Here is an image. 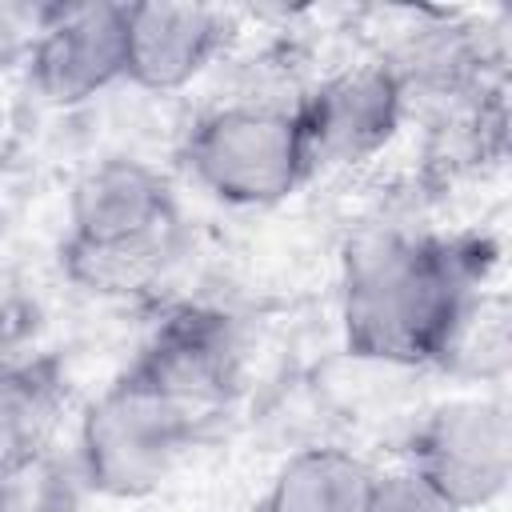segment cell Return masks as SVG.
Returning a JSON list of instances; mask_svg holds the SVG:
<instances>
[{
    "mask_svg": "<svg viewBox=\"0 0 512 512\" xmlns=\"http://www.w3.org/2000/svg\"><path fill=\"white\" fill-rule=\"evenodd\" d=\"M304 160L316 176H356L384 160L404 132L408 96L380 56L312 76L292 104Z\"/></svg>",
    "mask_w": 512,
    "mask_h": 512,
    "instance_id": "5b68a950",
    "label": "cell"
},
{
    "mask_svg": "<svg viewBox=\"0 0 512 512\" xmlns=\"http://www.w3.org/2000/svg\"><path fill=\"white\" fill-rule=\"evenodd\" d=\"M364 512H460V508L436 484H428L412 464L396 460L388 468H376Z\"/></svg>",
    "mask_w": 512,
    "mask_h": 512,
    "instance_id": "5bb4252c",
    "label": "cell"
},
{
    "mask_svg": "<svg viewBox=\"0 0 512 512\" xmlns=\"http://www.w3.org/2000/svg\"><path fill=\"white\" fill-rule=\"evenodd\" d=\"M204 428V416L124 368L80 408L72 452L92 496L136 504L160 496L184 472Z\"/></svg>",
    "mask_w": 512,
    "mask_h": 512,
    "instance_id": "3957f363",
    "label": "cell"
},
{
    "mask_svg": "<svg viewBox=\"0 0 512 512\" xmlns=\"http://www.w3.org/2000/svg\"><path fill=\"white\" fill-rule=\"evenodd\" d=\"M240 24L232 8L200 0L124 4V84L172 96L204 80L232 48Z\"/></svg>",
    "mask_w": 512,
    "mask_h": 512,
    "instance_id": "ba28073f",
    "label": "cell"
},
{
    "mask_svg": "<svg viewBox=\"0 0 512 512\" xmlns=\"http://www.w3.org/2000/svg\"><path fill=\"white\" fill-rule=\"evenodd\" d=\"M88 496L72 444H52L0 476V512H84Z\"/></svg>",
    "mask_w": 512,
    "mask_h": 512,
    "instance_id": "4fadbf2b",
    "label": "cell"
},
{
    "mask_svg": "<svg viewBox=\"0 0 512 512\" xmlns=\"http://www.w3.org/2000/svg\"><path fill=\"white\" fill-rule=\"evenodd\" d=\"M48 16H52V4L0 0V80L4 76H24Z\"/></svg>",
    "mask_w": 512,
    "mask_h": 512,
    "instance_id": "9a60e30c",
    "label": "cell"
},
{
    "mask_svg": "<svg viewBox=\"0 0 512 512\" xmlns=\"http://www.w3.org/2000/svg\"><path fill=\"white\" fill-rule=\"evenodd\" d=\"M172 180L132 156L92 160L68 188L64 276L96 300L156 296L180 260L184 228Z\"/></svg>",
    "mask_w": 512,
    "mask_h": 512,
    "instance_id": "7a4b0ae2",
    "label": "cell"
},
{
    "mask_svg": "<svg viewBox=\"0 0 512 512\" xmlns=\"http://www.w3.org/2000/svg\"><path fill=\"white\" fill-rule=\"evenodd\" d=\"M68 392L48 356L0 364V476L60 444Z\"/></svg>",
    "mask_w": 512,
    "mask_h": 512,
    "instance_id": "8fae6325",
    "label": "cell"
},
{
    "mask_svg": "<svg viewBox=\"0 0 512 512\" xmlns=\"http://www.w3.org/2000/svg\"><path fill=\"white\" fill-rule=\"evenodd\" d=\"M376 468L340 440L296 444L268 472L256 512H364Z\"/></svg>",
    "mask_w": 512,
    "mask_h": 512,
    "instance_id": "30bf717a",
    "label": "cell"
},
{
    "mask_svg": "<svg viewBox=\"0 0 512 512\" xmlns=\"http://www.w3.org/2000/svg\"><path fill=\"white\" fill-rule=\"evenodd\" d=\"M180 164L200 192L244 212L280 208L312 184L292 108L256 100L204 108L180 140Z\"/></svg>",
    "mask_w": 512,
    "mask_h": 512,
    "instance_id": "277c9868",
    "label": "cell"
},
{
    "mask_svg": "<svg viewBox=\"0 0 512 512\" xmlns=\"http://www.w3.org/2000/svg\"><path fill=\"white\" fill-rule=\"evenodd\" d=\"M404 464L460 512H488L512 480V408L504 388H456L416 412Z\"/></svg>",
    "mask_w": 512,
    "mask_h": 512,
    "instance_id": "8992f818",
    "label": "cell"
},
{
    "mask_svg": "<svg viewBox=\"0 0 512 512\" xmlns=\"http://www.w3.org/2000/svg\"><path fill=\"white\" fill-rule=\"evenodd\" d=\"M508 364H512V308H508V292L500 284H488L460 304L432 360V372L448 376L456 388H504Z\"/></svg>",
    "mask_w": 512,
    "mask_h": 512,
    "instance_id": "7c38bea8",
    "label": "cell"
},
{
    "mask_svg": "<svg viewBox=\"0 0 512 512\" xmlns=\"http://www.w3.org/2000/svg\"><path fill=\"white\" fill-rule=\"evenodd\" d=\"M500 244L472 232L408 224L364 228L340 256L336 320L344 356L424 372L432 368L460 304L496 284Z\"/></svg>",
    "mask_w": 512,
    "mask_h": 512,
    "instance_id": "6da1fadb",
    "label": "cell"
},
{
    "mask_svg": "<svg viewBox=\"0 0 512 512\" xmlns=\"http://www.w3.org/2000/svg\"><path fill=\"white\" fill-rule=\"evenodd\" d=\"M32 96L72 112L124 84V4H52V16L24 68Z\"/></svg>",
    "mask_w": 512,
    "mask_h": 512,
    "instance_id": "9c48e42d",
    "label": "cell"
},
{
    "mask_svg": "<svg viewBox=\"0 0 512 512\" xmlns=\"http://www.w3.org/2000/svg\"><path fill=\"white\" fill-rule=\"evenodd\" d=\"M244 364L248 348L236 316L216 304L188 300L168 308L152 324L128 372H136L188 412L212 420L244 388Z\"/></svg>",
    "mask_w": 512,
    "mask_h": 512,
    "instance_id": "52a82bcc",
    "label": "cell"
}]
</instances>
